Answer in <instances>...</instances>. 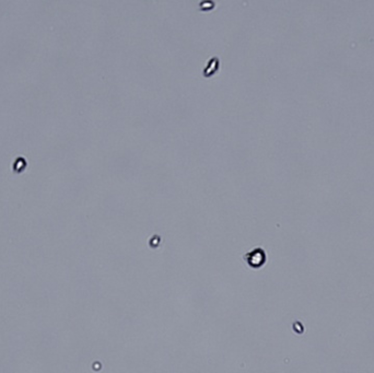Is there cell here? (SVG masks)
I'll list each match as a JSON object with an SVG mask.
<instances>
[{
  "label": "cell",
  "mask_w": 374,
  "mask_h": 373,
  "mask_svg": "<svg viewBox=\"0 0 374 373\" xmlns=\"http://www.w3.org/2000/svg\"><path fill=\"white\" fill-rule=\"evenodd\" d=\"M294 331L296 333H302L303 331V327H302V325L300 323H294Z\"/></svg>",
  "instance_id": "6"
},
{
  "label": "cell",
  "mask_w": 374,
  "mask_h": 373,
  "mask_svg": "<svg viewBox=\"0 0 374 373\" xmlns=\"http://www.w3.org/2000/svg\"><path fill=\"white\" fill-rule=\"evenodd\" d=\"M219 66H220V62H219L218 57H213L211 59V62H209V65L207 66V68L203 70V77L209 78V77L213 76L215 74V71H217V69L219 68Z\"/></svg>",
  "instance_id": "2"
},
{
  "label": "cell",
  "mask_w": 374,
  "mask_h": 373,
  "mask_svg": "<svg viewBox=\"0 0 374 373\" xmlns=\"http://www.w3.org/2000/svg\"><path fill=\"white\" fill-rule=\"evenodd\" d=\"M215 2H201L200 3V9L203 11H208V10H211V9H215Z\"/></svg>",
  "instance_id": "5"
},
{
  "label": "cell",
  "mask_w": 374,
  "mask_h": 373,
  "mask_svg": "<svg viewBox=\"0 0 374 373\" xmlns=\"http://www.w3.org/2000/svg\"><path fill=\"white\" fill-rule=\"evenodd\" d=\"M244 259L249 267H259L265 262V253L263 250H253L252 253L244 256Z\"/></svg>",
  "instance_id": "1"
},
{
  "label": "cell",
  "mask_w": 374,
  "mask_h": 373,
  "mask_svg": "<svg viewBox=\"0 0 374 373\" xmlns=\"http://www.w3.org/2000/svg\"><path fill=\"white\" fill-rule=\"evenodd\" d=\"M26 167V161H25L23 158H18L14 160V163H13V170H14L15 173H21L23 171V169Z\"/></svg>",
  "instance_id": "3"
},
{
  "label": "cell",
  "mask_w": 374,
  "mask_h": 373,
  "mask_svg": "<svg viewBox=\"0 0 374 373\" xmlns=\"http://www.w3.org/2000/svg\"><path fill=\"white\" fill-rule=\"evenodd\" d=\"M160 239L161 238H160L159 235H154L150 239V246H151V248L158 247V245H159V243H160Z\"/></svg>",
  "instance_id": "4"
}]
</instances>
